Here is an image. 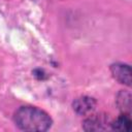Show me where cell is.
I'll return each instance as SVG.
<instances>
[{
  "label": "cell",
  "mask_w": 132,
  "mask_h": 132,
  "mask_svg": "<svg viewBox=\"0 0 132 132\" xmlns=\"http://www.w3.org/2000/svg\"><path fill=\"white\" fill-rule=\"evenodd\" d=\"M13 121L21 130L25 131H46L53 124L51 117L35 106H21L15 110Z\"/></svg>",
  "instance_id": "obj_1"
},
{
  "label": "cell",
  "mask_w": 132,
  "mask_h": 132,
  "mask_svg": "<svg viewBox=\"0 0 132 132\" xmlns=\"http://www.w3.org/2000/svg\"><path fill=\"white\" fill-rule=\"evenodd\" d=\"M95 106H96V100L89 96H81L79 98H76L72 103L73 110L80 116H85L93 111Z\"/></svg>",
  "instance_id": "obj_4"
},
{
  "label": "cell",
  "mask_w": 132,
  "mask_h": 132,
  "mask_svg": "<svg viewBox=\"0 0 132 132\" xmlns=\"http://www.w3.org/2000/svg\"><path fill=\"white\" fill-rule=\"evenodd\" d=\"M110 71H111L113 78L117 79L120 84L126 85L128 87L131 86L132 71H131V67L128 64L114 63L110 66Z\"/></svg>",
  "instance_id": "obj_3"
},
{
  "label": "cell",
  "mask_w": 132,
  "mask_h": 132,
  "mask_svg": "<svg viewBox=\"0 0 132 132\" xmlns=\"http://www.w3.org/2000/svg\"><path fill=\"white\" fill-rule=\"evenodd\" d=\"M110 126V120L106 114H93L88 118L84 124L82 129L86 131H102L107 130Z\"/></svg>",
  "instance_id": "obj_2"
},
{
  "label": "cell",
  "mask_w": 132,
  "mask_h": 132,
  "mask_svg": "<svg viewBox=\"0 0 132 132\" xmlns=\"http://www.w3.org/2000/svg\"><path fill=\"white\" fill-rule=\"evenodd\" d=\"M117 105L123 113L130 114L131 111V94L127 91H121L117 95Z\"/></svg>",
  "instance_id": "obj_5"
},
{
  "label": "cell",
  "mask_w": 132,
  "mask_h": 132,
  "mask_svg": "<svg viewBox=\"0 0 132 132\" xmlns=\"http://www.w3.org/2000/svg\"><path fill=\"white\" fill-rule=\"evenodd\" d=\"M131 124L130 114L122 113L117 120L110 122V129L116 131H129L131 129Z\"/></svg>",
  "instance_id": "obj_6"
}]
</instances>
